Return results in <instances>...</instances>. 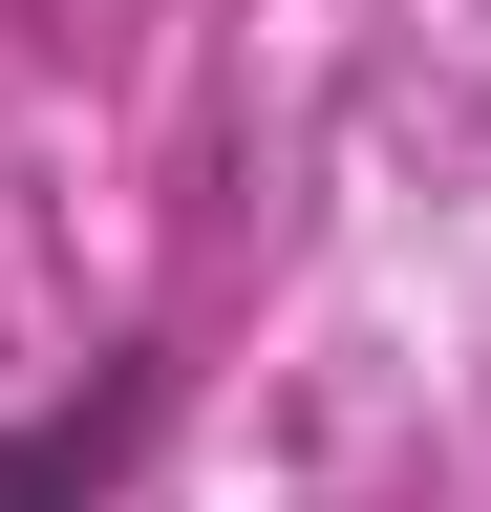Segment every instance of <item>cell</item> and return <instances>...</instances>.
<instances>
[{
  "label": "cell",
  "instance_id": "obj_1",
  "mask_svg": "<svg viewBox=\"0 0 491 512\" xmlns=\"http://www.w3.org/2000/svg\"><path fill=\"white\" fill-rule=\"evenodd\" d=\"M150 427H171V342H107L65 406H22V427H0V512H107Z\"/></svg>",
  "mask_w": 491,
  "mask_h": 512
}]
</instances>
